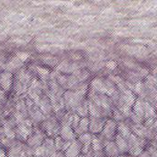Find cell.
Here are the masks:
<instances>
[{
  "mask_svg": "<svg viewBox=\"0 0 157 157\" xmlns=\"http://www.w3.org/2000/svg\"><path fill=\"white\" fill-rule=\"evenodd\" d=\"M116 134H117V122L114 121L112 119H109L106 121L104 128L98 137L104 144L106 142L114 141Z\"/></svg>",
  "mask_w": 157,
  "mask_h": 157,
  "instance_id": "obj_1",
  "label": "cell"
},
{
  "mask_svg": "<svg viewBox=\"0 0 157 157\" xmlns=\"http://www.w3.org/2000/svg\"><path fill=\"white\" fill-rule=\"evenodd\" d=\"M46 138V134L41 131V130H35L34 132L32 131L31 134L29 137L27 139V145L29 148L34 150L37 147L40 146L43 143V141Z\"/></svg>",
  "mask_w": 157,
  "mask_h": 157,
  "instance_id": "obj_2",
  "label": "cell"
},
{
  "mask_svg": "<svg viewBox=\"0 0 157 157\" xmlns=\"http://www.w3.org/2000/svg\"><path fill=\"white\" fill-rule=\"evenodd\" d=\"M106 121H107V119L103 118V117L102 118H90L88 132H90V133L92 135L99 134L104 128Z\"/></svg>",
  "mask_w": 157,
  "mask_h": 157,
  "instance_id": "obj_3",
  "label": "cell"
},
{
  "mask_svg": "<svg viewBox=\"0 0 157 157\" xmlns=\"http://www.w3.org/2000/svg\"><path fill=\"white\" fill-rule=\"evenodd\" d=\"M103 144H104L103 152L105 157H119L121 155V153L114 141L106 142Z\"/></svg>",
  "mask_w": 157,
  "mask_h": 157,
  "instance_id": "obj_4",
  "label": "cell"
},
{
  "mask_svg": "<svg viewBox=\"0 0 157 157\" xmlns=\"http://www.w3.org/2000/svg\"><path fill=\"white\" fill-rule=\"evenodd\" d=\"M13 83V75L10 72H4L0 75V87L3 91H8Z\"/></svg>",
  "mask_w": 157,
  "mask_h": 157,
  "instance_id": "obj_5",
  "label": "cell"
},
{
  "mask_svg": "<svg viewBox=\"0 0 157 157\" xmlns=\"http://www.w3.org/2000/svg\"><path fill=\"white\" fill-rule=\"evenodd\" d=\"M59 136L65 142H73L77 138L71 126H61Z\"/></svg>",
  "mask_w": 157,
  "mask_h": 157,
  "instance_id": "obj_6",
  "label": "cell"
},
{
  "mask_svg": "<svg viewBox=\"0 0 157 157\" xmlns=\"http://www.w3.org/2000/svg\"><path fill=\"white\" fill-rule=\"evenodd\" d=\"M82 146L83 145L77 141V139L71 142V144L64 152V155L65 157H77L81 154Z\"/></svg>",
  "mask_w": 157,
  "mask_h": 157,
  "instance_id": "obj_7",
  "label": "cell"
},
{
  "mask_svg": "<svg viewBox=\"0 0 157 157\" xmlns=\"http://www.w3.org/2000/svg\"><path fill=\"white\" fill-rule=\"evenodd\" d=\"M91 89L97 93L107 95V88L105 84V79L100 77H96L91 81Z\"/></svg>",
  "mask_w": 157,
  "mask_h": 157,
  "instance_id": "obj_8",
  "label": "cell"
},
{
  "mask_svg": "<svg viewBox=\"0 0 157 157\" xmlns=\"http://www.w3.org/2000/svg\"><path fill=\"white\" fill-rule=\"evenodd\" d=\"M132 112L136 115L142 121L144 120V99L137 98L134 104L132 107Z\"/></svg>",
  "mask_w": 157,
  "mask_h": 157,
  "instance_id": "obj_9",
  "label": "cell"
},
{
  "mask_svg": "<svg viewBox=\"0 0 157 157\" xmlns=\"http://www.w3.org/2000/svg\"><path fill=\"white\" fill-rule=\"evenodd\" d=\"M114 143L116 144L121 155H126L129 152V145L128 143L126 141V139H124L123 137H121V135H119L118 133L116 134L115 138H114Z\"/></svg>",
  "mask_w": 157,
  "mask_h": 157,
  "instance_id": "obj_10",
  "label": "cell"
},
{
  "mask_svg": "<svg viewBox=\"0 0 157 157\" xmlns=\"http://www.w3.org/2000/svg\"><path fill=\"white\" fill-rule=\"evenodd\" d=\"M88 105V116L90 118H102V109L93 101L87 99Z\"/></svg>",
  "mask_w": 157,
  "mask_h": 157,
  "instance_id": "obj_11",
  "label": "cell"
},
{
  "mask_svg": "<svg viewBox=\"0 0 157 157\" xmlns=\"http://www.w3.org/2000/svg\"><path fill=\"white\" fill-rule=\"evenodd\" d=\"M88 128H89V118H81L78 126L74 130L75 134L77 137L85 132H89Z\"/></svg>",
  "mask_w": 157,
  "mask_h": 157,
  "instance_id": "obj_12",
  "label": "cell"
},
{
  "mask_svg": "<svg viewBox=\"0 0 157 157\" xmlns=\"http://www.w3.org/2000/svg\"><path fill=\"white\" fill-rule=\"evenodd\" d=\"M117 133L121 135V137H123L124 139H127L131 135L132 131L129 125H127V123H125L124 121H121V122L117 123Z\"/></svg>",
  "mask_w": 157,
  "mask_h": 157,
  "instance_id": "obj_13",
  "label": "cell"
},
{
  "mask_svg": "<svg viewBox=\"0 0 157 157\" xmlns=\"http://www.w3.org/2000/svg\"><path fill=\"white\" fill-rule=\"evenodd\" d=\"M17 82L24 85V86H27L30 81H31V76L29 75V73L24 69H21L17 75Z\"/></svg>",
  "mask_w": 157,
  "mask_h": 157,
  "instance_id": "obj_14",
  "label": "cell"
},
{
  "mask_svg": "<svg viewBox=\"0 0 157 157\" xmlns=\"http://www.w3.org/2000/svg\"><path fill=\"white\" fill-rule=\"evenodd\" d=\"M32 131H33L32 129H29V128L26 127L24 124H18L17 128V134L19 135V137L22 140H25V141H27V139L29 137V135L31 134Z\"/></svg>",
  "mask_w": 157,
  "mask_h": 157,
  "instance_id": "obj_15",
  "label": "cell"
},
{
  "mask_svg": "<svg viewBox=\"0 0 157 157\" xmlns=\"http://www.w3.org/2000/svg\"><path fill=\"white\" fill-rule=\"evenodd\" d=\"M144 120L155 118V110L151 103L144 100Z\"/></svg>",
  "mask_w": 157,
  "mask_h": 157,
  "instance_id": "obj_16",
  "label": "cell"
},
{
  "mask_svg": "<svg viewBox=\"0 0 157 157\" xmlns=\"http://www.w3.org/2000/svg\"><path fill=\"white\" fill-rule=\"evenodd\" d=\"M104 148V144L102 143V141L97 136V135H93L92 140H91V149L93 152H98V151H103Z\"/></svg>",
  "mask_w": 157,
  "mask_h": 157,
  "instance_id": "obj_17",
  "label": "cell"
},
{
  "mask_svg": "<svg viewBox=\"0 0 157 157\" xmlns=\"http://www.w3.org/2000/svg\"><path fill=\"white\" fill-rule=\"evenodd\" d=\"M76 114L80 118H88V105H87V100H84V102L78 106V108L75 109Z\"/></svg>",
  "mask_w": 157,
  "mask_h": 157,
  "instance_id": "obj_18",
  "label": "cell"
},
{
  "mask_svg": "<svg viewBox=\"0 0 157 157\" xmlns=\"http://www.w3.org/2000/svg\"><path fill=\"white\" fill-rule=\"evenodd\" d=\"M22 63H23L20 62L17 57H14V58H12V59L8 62V63L6 64V70H7V72H10V73H11V71L18 69V68L22 65Z\"/></svg>",
  "mask_w": 157,
  "mask_h": 157,
  "instance_id": "obj_19",
  "label": "cell"
},
{
  "mask_svg": "<svg viewBox=\"0 0 157 157\" xmlns=\"http://www.w3.org/2000/svg\"><path fill=\"white\" fill-rule=\"evenodd\" d=\"M111 117H112V120L114 121H116V122H121V121H125V117L123 116V114L118 109H116L115 107L112 108Z\"/></svg>",
  "mask_w": 157,
  "mask_h": 157,
  "instance_id": "obj_20",
  "label": "cell"
},
{
  "mask_svg": "<svg viewBox=\"0 0 157 157\" xmlns=\"http://www.w3.org/2000/svg\"><path fill=\"white\" fill-rule=\"evenodd\" d=\"M93 135L90 132H85L79 136H77V141L82 144H91V140H92Z\"/></svg>",
  "mask_w": 157,
  "mask_h": 157,
  "instance_id": "obj_21",
  "label": "cell"
},
{
  "mask_svg": "<svg viewBox=\"0 0 157 157\" xmlns=\"http://www.w3.org/2000/svg\"><path fill=\"white\" fill-rule=\"evenodd\" d=\"M36 71L40 75V78L42 80H45L46 78H48L50 76V74H51L50 71L47 68H44V67H41V66H37Z\"/></svg>",
  "mask_w": 157,
  "mask_h": 157,
  "instance_id": "obj_22",
  "label": "cell"
},
{
  "mask_svg": "<svg viewBox=\"0 0 157 157\" xmlns=\"http://www.w3.org/2000/svg\"><path fill=\"white\" fill-rule=\"evenodd\" d=\"M3 132L5 134V136L9 139V140H14L16 137V133L15 132L12 130L11 127H7V126H3Z\"/></svg>",
  "mask_w": 157,
  "mask_h": 157,
  "instance_id": "obj_23",
  "label": "cell"
},
{
  "mask_svg": "<svg viewBox=\"0 0 157 157\" xmlns=\"http://www.w3.org/2000/svg\"><path fill=\"white\" fill-rule=\"evenodd\" d=\"M54 140V147L56 151H63V147L64 144V142L60 136H56L55 138H53Z\"/></svg>",
  "mask_w": 157,
  "mask_h": 157,
  "instance_id": "obj_24",
  "label": "cell"
},
{
  "mask_svg": "<svg viewBox=\"0 0 157 157\" xmlns=\"http://www.w3.org/2000/svg\"><path fill=\"white\" fill-rule=\"evenodd\" d=\"M16 57H17L20 62L24 63V62H26V61L29 59V54L28 52H17Z\"/></svg>",
  "mask_w": 157,
  "mask_h": 157,
  "instance_id": "obj_25",
  "label": "cell"
},
{
  "mask_svg": "<svg viewBox=\"0 0 157 157\" xmlns=\"http://www.w3.org/2000/svg\"><path fill=\"white\" fill-rule=\"evenodd\" d=\"M14 119H15V121H16V122H17V124L23 123V121H24V120H25L24 115H23L20 111H17V112L14 114Z\"/></svg>",
  "mask_w": 157,
  "mask_h": 157,
  "instance_id": "obj_26",
  "label": "cell"
},
{
  "mask_svg": "<svg viewBox=\"0 0 157 157\" xmlns=\"http://www.w3.org/2000/svg\"><path fill=\"white\" fill-rule=\"evenodd\" d=\"M117 63L115 62V61H109V62H107L106 63V68H108L109 70H110V71H113V70H115L116 68H117Z\"/></svg>",
  "mask_w": 157,
  "mask_h": 157,
  "instance_id": "obj_27",
  "label": "cell"
},
{
  "mask_svg": "<svg viewBox=\"0 0 157 157\" xmlns=\"http://www.w3.org/2000/svg\"><path fill=\"white\" fill-rule=\"evenodd\" d=\"M50 157H65L64 153L62 151H56L55 153H53Z\"/></svg>",
  "mask_w": 157,
  "mask_h": 157,
  "instance_id": "obj_28",
  "label": "cell"
},
{
  "mask_svg": "<svg viewBox=\"0 0 157 157\" xmlns=\"http://www.w3.org/2000/svg\"><path fill=\"white\" fill-rule=\"evenodd\" d=\"M0 157H7V155H6V151L1 149V148H0Z\"/></svg>",
  "mask_w": 157,
  "mask_h": 157,
  "instance_id": "obj_29",
  "label": "cell"
},
{
  "mask_svg": "<svg viewBox=\"0 0 157 157\" xmlns=\"http://www.w3.org/2000/svg\"><path fill=\"white\" fill-rule=\"evenodd\" d=\"M119 157H132V156H131V155H129L128 154H126V155H121Z\"/></svg>",
  "mask_w": 157,
  "mask_h": 157,
  "instance_id": "obj_30",
  "label": "cell"
},
{
  "mask_svg": "<svg viewBox=\"0 0 157 157\" xmlns=\"http://www.w3.org/2000/svg\"><path fill=\"white\" fill-rule=\"evenodd\" d=\"M77 157H86V156H85L84 155H82V154H80V155H78V156H77Z\"/></svg>",
  "mask_w": 157,
  "mask_h": 157,
  "instance_id": "obj_31",
  "label": "cell"
},
{
  "mask_svg": "<svg viewBox=\"0 0 157 157\" xmlns=\"http://www.w3.org/2000/svg\"><path fill=\"white\" fill-rule=\"evenodd\" d=\"M2 93H4V91H3V90L1 89V87H0V94H2Z\"/></svg>",
  "mask_w": 157,
  "mask_h": 157,
  "instance_id": "obj_32",
  "label": "cell"
},
{
  "mask_svg": "<svg viewBox=\"0 0 157 157\" xmlns=\"http://www.w3.org/2000/svg\"><path fill=\"white\" fill-rule=\"evenodd\" d=\"M0 112H1V109H0Z\"/></svg>",
  "mask_w": 157,
  "mask_h": 157,
  "instance_id": "obj_33",
  "label": "cell"
}]
</instances>
